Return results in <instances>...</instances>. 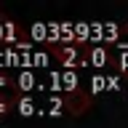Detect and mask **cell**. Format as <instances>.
Segmentation results:
<instances>
[{"label":"cell","instance_id":"cell-1","mask_svg":"<svg viewBox=\"0 0 128 128\" xmlns=\"http://www.w3.org/2000/svg\"><path fill=\"white\" fill-rule=\"evenodd\" d=\"M88 104H91L88 94H80V91H75V94H70V96H67L64 107H70V112H72V115H83V112L88 110Z\"/></svg>","mask_w":128,"mask_h":128}]
</instances>
